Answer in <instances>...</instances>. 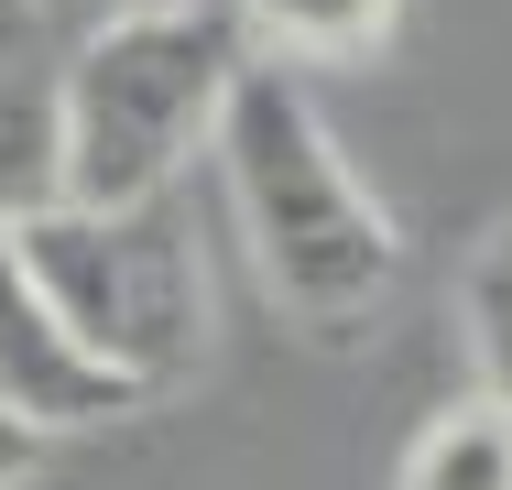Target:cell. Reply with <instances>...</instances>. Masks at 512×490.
<instances>
[{"label":"cell","mask_w":512,"mask_h":490,"mask_svg":"<svg viewBox=\"0 0 512 490\" xmlns=\"http://www.w3.org/2000/svg\"><path fill=\"white\" fill-rule=\"evenodd\" d=\"M218 186H229V218L251 240V273L262 294L316 327V338H349L382 316V294L404 273V229L393 207L349 175L338 131L316 120V98L295 88V66H240V88L218 109Z\"/></svg>","instance_id":"obj_1"},{"label":"cell","mask_w":512,"mask_h":490,"mask_svg":"<svg viewBox=\"0 0 512 490\" xmlns=\"http://www.w3.org/2000/svg\"><path fill=\"white\" fill-rule=\"evenodd\" d=\"M33 469H44V436H22V425L0 414V490H22Z\"/></svg>","instance_id":"obj_9"},{"label":"cell","mask_w":512,"mask_h":490,"mask_svg":"<svg viewBox=\"0 0 512 490\" xmlns=\"http://www.w3.org/2000/svg\"><path fill=\"white\" fill-rule=\"evenodd\" d=\"M251 44L229 0H131L77 33L55 120H66V207H142L164 196L207 142L240 88Z\"/></svg>","instance_id":"obj_2"},{"label":"cell","mask_w":512,"mask_h":490,"mask_svg":"<svg viewBox=\"0 0 512 490\" xmlns=\"http://www.w3.org/2000/svg\"><path fill=\"white\" fill-rule=\"evenodd\" d=\"M458 338L491 403H512V218H491L458 262Z\"/></svg>","instance_id":"obj_8"},{"label":"cell","mask_w":512,"mask_h":490,"mask_svg":"<svg viewBox=\"0 0 512 490\" xmlns=\"http://www.w3.org/2000/svg\"><path fill=\"white\" fill-rule=\"evenodd\" d=\"M11 251H22L33 294L66 316V338L109 382H131L142 403L197 382L207 327H218L207 316V251L164 196H142V207H55Z\"/></svg>","instance_id":"obj_3"},{"label":"cell","mask_w":512,"mask_h":490,"mask_svg":"<svg viewBox=\"0 0 512 490\" xmlns=\"http://www.w3.org/2000/svg\"><path fill=\"white\" fill-rule=\"evenodd\" d=\"M44 22H66V33H88V22H109V11H131V0H33Z\"/></svg>","instance_id":"obj_10"},{"label":"cell","mask_w":512,"mask_h":490,"mask_svg":"<svg viewBox=\"0 0 512 490\" xmlns=\"http://www.w3.org/2000/svg\"><path fill=\"white\" fill-rule=\"evenodd\" d=\"M66 207V120L44 66H0V240Z\"/></svg>","instance_id":"obj_5"},{"label":"cell","mask_w":512,"mask_h":490,"mask_svg":"<svg viewBox=\"0 0 512 490\" xmlns=\"http://www.w3.org/2000/svg\"><path fill=\"white\" fill-rule=\"evenodd\" d=\"M229 22L262 66H360L393 44L404 0H229Z\"/></svg>","instance_id":"obj_6"},{"label":"cell","mask_w":512,"mask_h":490,"mask_svg":"<svg viewBox=\"0 0 512 490\" xmlns=\"http://www.w3.org/2000/svg\"><path fill=\"white\" fill-rule=\"evenodd\" d=\"M393 490H512V403L491 392H458L414 425Z\"/></svg>","instance_id":"obj_7"},{"label":"cell","mask_w":512,"mask_h":490,"mask_svg":"<svg viewBox=\"0 0 512 490\" xmlns=\"http://www.w3.org/2000/svg\"><path fill=\"white\" fill-rule=\"evenodd\" d=\"M142 392L109 382L99 360L66 338V316L33 294V273H22V251L0 240V414L22 425V436H88V425H109V414H131Z\"/></svg>","instance_id":"obj_4"}]
</instances>
